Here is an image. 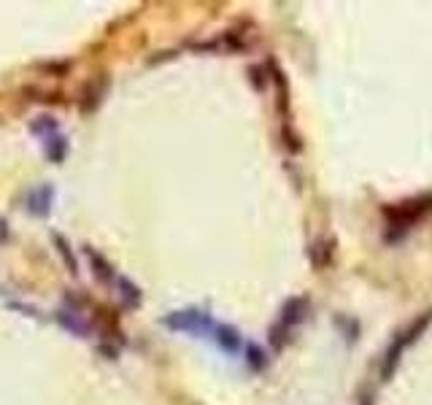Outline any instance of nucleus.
Returning a JSON list of instances; mask_svg holds the SVG:
<instances>
[{"instance_id": "0eeeda50", "label": "nucleus", "mask_w": 432, "mask_h": 405, "mask_svg": "<svg viewBox=\"0 0 432 405\" xmlns=\"http://www.w3.org/2000/svg\"><path fill=\"white\" fill-rule=\"evenodd\" d=\"M43 151H46V157L52 162H63L68 157V138L60 133L43 138Z\"/></svg>"}, {"instance_id": "f8f14e48", "label": "nucleus", "mask_w": 432, "mask_h": 405, "mask_svg": "<svg viewBox=\"0 0 432 405\" xmlns=\"http://www.w3.org/2000/svg\"><path fill=\"white\" fill-rule=\"evenodd\" d=\"M54 246H57V252H60V256L68 262V270L76 276L79 273V262H76V256H73V252H70V246H68V241L63 238V235H54Z\"/></svg>"}, {"instance_id": "2eb2a0df", "label": "nucleus", "mask_w": 432, "mask_h": 405, "mask_svg": "<svg viewBox=\"0 0 432 405\" xmlns=\"http://www.w3.org/2000/svg\"><path fill=\"white\" fill-rule=\"evenodd\" d=\"M262 73H265V68L259 65L249 68V76H252V87H254V90H262Z\"/></svg>"}, {"instance_id": "dca6fc26", "label": "nucleus", "mask_w": 432, "mask_h": 405, "mask_svg": "<svg viewBox=\"0 0 432 405\" xmlns=\"http://www.w3.org/2000/svg\"><path fill=\"white\" fill-rule=\"evenodd\" d=\"M9 241V225H6V219H0V243Z\"/></svg>"}, {"instance_id": "1a4fd4ad", "label": "nucleus", "mask_w": 432, "mask_h": 405, "mask_svg": "<svg viewBox=\"0 0 432 405\" xmlns=\"http://www.w3.org/2000/svg\"><path fill=\"white\" fill-rule=\"evenodd\" d=\"M308 254H310L313 268H324V265H330V259H333V243H330V241H316L308 249Z\"/></svg>"}, {"instance_id": "39448f33", "label": "nucleus", "mask_w": 432, "mask_h": 405, "mask_svg": "<svg viewBox=\"0 0 432 405\" xmlns=\"http://www.w3.org/2000/svg\"><path fill=\"white\" fill-rule=\"evenodd\" d=\"M308 313V300L306 297H289L281 308V324L292 327V324H300Z\"/></svg>"}, {"instance_id": "9b49d317", "label": "nucleus", "mask_w": 432, "mask_h": 405, "mask_svg": "<svg viewBox=\"0 0 432 405\" xmlns=\"http://www.w3.org/2000/svg\"><path fill=\"white\" fill-rule=\"evenodd\" d=\"M246 364L254 370V373H259V370H265V364H268V354H265V349H259L256 343H249L246 346Z\"/></svg>"}, {"instance_id": "6e6552de", "label": "nucleus", "mask_w": 432, "mask_h": 405, "mask_svg": "<svg viewBox=\"0 0 432 405\" xmlns=\"http://www.w3.org/2000/svg\"><path fill=\"white\" fill-rule=\"evenodd\" d=\"M87 256H90V265H92V273H94V279L97 281H103V284H111L117 276H114V268L108 265L103 256L97 254V252H92L90 246H87Z\"/></svg>"}, {"instance_id": "9d476101", "label": "nucleus", "mask_w": 432, "mask_h": 405, "mask_svg": "<svg viewBox=\"0 0 432 405\" xmlns=\"http://www.w3.org/2000/svg\"><path fill=\"white\" fill-rule=\"evenodd\" d=\"M117 286H119V295L122 300H124V306H130V308H138V306H141V289H138L133 281L117 279Z\"/></svg>"}, {"instance_id": "7ed1b4c3", "label": "nucleus", "mask_w": 432, "mask_h": 405, "mask_svg": "<svg viewBox=\"0 0 432 405\" xmlns=\"http://www.w3.org/2000/svg\"><path fill=\"white\" fill-rule=\"evenodd\" d=\"M52 202H54V189L49 187V184H43V187H36L27 195V211L33 216H38V219H43V216H49V211H52Z\"/></svg>"}, {"instance_id": "4468645a", "label": "nucleus", "mask_w": 432, "mask_h": 405, "mask_svg": "<svg viewBox=\"0 0 432 405\" xmlns=\"http://www.w3.org/2000/svg\"><path fill=\"white\" fill-rule=\"evenodd\" d=\"M286 335H289V327L286 324H273L270 327V333H268V340H270V346L276 351H281L284 349V343H286Z\"/></svg>"}, {"instance_id": "f03ea898", "label": "nucleus", "mask_w": 432, "mask_h": 405, "mask_svg": "<svg viewBox=\"0 0 432 405\" xmlns=\"http://www.w3.org/2000/svg\"><path fill=\"white\" fill-rule=\"evenodd\" d=\"M432 211V198H418V200H408L397 208H387V216H392V227L408 230L414 222Z\"/></svg>"}, {"instance_id": "f257e3e1", "label": "nucleus", "mask_w": 432, "mask_h": 405, "mask_svg": "<svg viewBox=\"0 0 432 405\" xmlns=\"http://www.w3.org/2000/svg\"><path fill=\"white\" fill-rule=\"evenodd\" d=\"M162 324L168 330H176V333H192V335H208L214 333L216 324L211 319L208 310H200V308H184V310H173L168 313Z\"/></svg>"}, {"instance_id": "ddd939ff", "label": "nucleus", "mask_w": 432, "mask_h": 405, "mask_svg": "<svg viewBox=\"0 0 432 405\" xmlns=\"http://www.w3.org/2000/svg\"><path fill=\"white\" fill-rule=\"evenodd\" d=\"M30 130L36 135H40V138H49V135L60 133V130H57V122H54L52 117H38V119L30 124Z\"/></svg>"}, {"instance_id": "423d86ee", "label": "nucleus", "mask_w": 432, "mask_h": 405, "mask_svg": "<svg viewBox=\"0 0 432 405\" xmlns=\"http://www.w3.org/2000/svg\"><path fill=\"white\" fill-rule=\"evenodd\" d=\"M57 322L65 327L68 333H73V335H79V338H87L90 335V324L81 319V313H76V310H57Z\"/></svg>"}, {"instance_id": "20e7f679", "label": "nucleus", "mask_w": 432, "mask_h": 405, "mask_svg": "<svg viewBox=\"0 0 432 405\" xmlns=\"http://www.w3.org/2000/svg\"><path fill=\"white\" fill-rule=\"evenodd\" d=\"M214 340H216V346H219L222 351H227V354H238L241 346H243L241 333H238L232 324H216Z\"/></svg>"}]
</instances>
